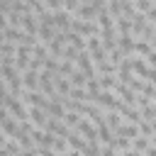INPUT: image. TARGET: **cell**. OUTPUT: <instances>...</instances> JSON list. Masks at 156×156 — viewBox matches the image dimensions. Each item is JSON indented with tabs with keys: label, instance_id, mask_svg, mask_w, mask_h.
<instances>
[{
	"label": "cell",
	"instance_id": "obj_1",
	"mask_svg": "<svg viewBox=\"0 0 156 156\" xmlns=\"http://www.w3.org/2000/svg\"><path fill=\"white\" fill-rule=\"evenodd\" d=\"M71 32H76V34H80V37H95V34H100V27H98V22H85V20H80V17H76L73 15V22H71Z\"/></svg>",
	"mask_w": 156,
	"mask_h": 156
},
{
	"label": "cell",
	"instance_id": "obj_2",
	"mask_svg": "<svg viewBox=\"0 0 156 156\" xmlns=\"http://www.w3.org/2000/svg\"><path fill=\"white\" fill-rule=\"evenodd\" d=\"M76 66H78V68H80V71H83L88 78H98V68H95V63H93V58H90V51H88V49L78 54Z\"/></svg>",
	"mask_w": 156,
	"mask_h": 156
},
{
	"label": "cell",
	"instance_id": "obj_3",
	"mask_svg": "<svg viewBox=\"0 0 156 156\" xmlns=\"http://www.w3.org/2000/svg\"><path fill=\"white\" fill-rule=\"evenodd\" d=\"M49 46V56H56V58H63V49L68 46V39L63 32H56V37L46 44Z\"/></svg>",
	"mask_w": 156,
	"mask_h": 156
},
{
	"label": "cell",
	"instance_id": "obj_4",
	"mask_svg": "<svg viewBox=\"0 0 156 156\" xmlns=\"http://www.w3.org/2000/svg\"><path fill=\"white\" fill-rule=\"evenodd\" d=\"M71 22H73V15H71V12H66V10L54 12V27H56V32L68 34V32H71Z\"/></svg>",
	"mask_w": 156,
	"mask_h": 156
},
{
	"label": "cell",
	"instance_id": "obj_5",
	"mask_svg": "<svg viewBox=\"0 0 156 156\" xmlns=\"http://www.w3.org/2000/svg\"><path fill=\"white\" fill-rule=\"evenodd\" d=\"M29 61H32V49L29 46H17V54H15V68L20 73H24L29 68Z\"/></svg>",
	"mask_w": 156,
	"mask_h": 156
},
{
	"label": "cell",
	"instance_id": "obj_6",
	"mask_svg": "<svg viewBox=\"0 0 156 156\" xmlns=\"http://www.w3.org/2000/svg\"><path fill=\"white\" fill-rule=\"evenodd\" d=\"M117 102H119V98H117L115 90H102L98 95V100H95V105L98 107H105V110H117Z\"/></svg>",
	"mask_w": 156,
	"mask_h": 156
},
{
	"label": "cell",
	"instance_id": "obj_7",
	"mask_svg": "<svg viewBox=\"0 0 156 156\" xmlns=\"http://www.w3.org/2000/svg\"><path fill=\"white\" fill-rule=\"evenodd\" d=\"M29 122H32L37 129H46V124H49V112L41 110V107H29Z\"/></svg>",
	"mask_w": 156,
	"mask_h": 156
},
{
	"label": "cell",
	"instance_id": "obj_8",
	"mask_svg": "<svg viewBox=\"0 0 156 156\" xmlns=\"http://www.w3.org/2000/svg\"><path fill=\"white\" fill-rule=\"evenodd\" d=\"M22 32L32 34V37H39V20L34 12H24L22 15Z\"/></svg>",
	"mask_w": 156,
	"mask_h": 156
},
{
	"label": "cell",
	"instance_id": "obj_9",
	"mask_svg": "<svg viewBox=\"0 0 156 156\" xmlns=\"http://www.w3.org/2000/svg\"><path fill=\"white\" fill-rule=\"evenodd\" d=\"M22 88H24V90H29V93L39 90V73L27 68V71L22 73Z\"/></svg>",
	"mask_w": 156,
	"mask_h": 156
},
{
	"label": "cell",
	"instance_id": "obj_10",
	"mask_svg": "<svg viewBox=\"0 0 156 156\" xmlns=\"http://www.w3.org/2000/svg\"><path fill=\"white\" fill-rule=\"evenodd\" d=\"M54 85H56V93H58L61 98H68V95H71V80H68L66 76H61L58 71L54 73Z\"/></svg>",
	"mask_w": 156,
	"mask_h": 156
},
{
	"label": "cell",
	"instance_id": "obj_11",
	"mask_svg": "<svg viewBox=\"0 0 156 156\" xmlns=\"http://www.w3.org/2000/svg\"><path fill=\"white\" fill-rule=\"evenodd\" d=\"M112 134H115V136H127V139L134 141V139L139 136V127H136V124H129V122H122Z\"/></svg>",
	"mask_w": 156,
	"mask_h": 156
},
{
	"label": "cell",
	"instance_id": "obj_12",
	"mask_svg": "<svg viewBox=\"0 0 156 156\" xmlns=\"http://www.w3.org/2000/svg\"><path fill=\"white\" fill-rule=\"evenodd\" d=\"M117 46H119V51L124 56H134V37L132 34H122L117 39Z\"/></svg>",
	"mask_w": 156,
	"mask_h": 156
},
{
	"label": "cell",
	"instance_id": "obj_13",
	"mask_svg": "<svg viewBox=\"0 0 156 156\" xmlns=\"http://www.w3.org/2000/svg\"><path fill=\"white\" fill-rule=\"evenodd\" d=\"M132 61H134V76L136 78H141V80H146V76H149V66H146V58H141V56H132Z\"/></svg>",
	"mask_w": 156,
	"mask_h": 156
},
{
	"label": "cell",
	"instance_id": "obj_14",
	"mask_svg": "<svg viewBox=\"0 0 156 156\" xmlns=\"http://www.w3.org/2000/svg\"><path fill=\"white\" fill-rule=\"evenodd\" d=\"M76 17L85 20V22H98V10H95L93 5H80V7L76 10Z\"/></svg>",
	"mask_w": 156,
	"mask_h": 156
},
{
	"label": "cell",
	"instance_id": "obj_15",
	"mask_svg": "<svg viewBox=\"0 0 156 156\" xmlns=\"http://www.w3.org/2000/svg\"><path fill=\"white\" fill-rule=\"evenodd\" d=\"M46 112H49V117H56V119H63L66 117V107L61 105V100H49Z\"/></svg>",
	"mask_w": 156,
	"mask_h": 156
},
{
	"label": "cell",
	"instance_id": "obj_16",
	"mask_svg": "<svg viewBox=\"0 0 156 156\" xmlns=\"http://www.w3.org/2000/svg\"><path fill=\"white\" fill-rule=\"evenodd\" d=\"M98 27L100 29H115V17L107 12V7L98 12Z\"/></svg>",
	"mask_w": 156,
	"mask_h": 156
},
{
	"label": "cell",
	"instance_id": "obj_17",
	"mask_svg": "<svg viewBox=\"0 0 156 156\" xmlns=\"http://www.w3.org/2000/svg\"><path fill=\"white\" fill-rule=\"evenodd\" d=\"M66 139H68V146H71V149H76V151H85V146H88V141H85V139L76 132V129H73Z\"/></svg>",
	"mask_w": 156,
	"mask_h": 156
},
{
	"label": "cell",
	"instance_id": "obj_18",
	"mask_svg": "<svg viewBox=\"0 0 156 156\" xmlns=\"http://www.w3.org/2000/svg\"><path fill=\"white\" fill-rule=\"evenodd\" d=\"M66 39H68V44H71V46H76L78 51H85V49H88V39H85V37H80V34H76V32H68V34H66Z\"/></svg>",
	"mask_w": 156,
	"mask_h": 156
},
{
	"label": "cell",
	"instance_id": "obj_19",
	"mask_svg": "<svg viewBox=\"0 0 156 156\" xmlns=\"http://www.w3.org/2000/svg\"><path fill=\"white\" fill-rule=\"evenodd\" d=\"M105 122H107V127L115 132V129H117V127L124 122V117H122L117 110H107V112H105Z\"/></svg>",
	"mask_w": 156,
	"mask_h": 156
},
{
	"label": "cell",
	"instance_id": "obj_20",
	"mask_svg": "<svg viewBox=\"0 0 156 156\" xmlns=\"http://www.w3.org/2000/svg\"><path fill=\"white\" fill-rule=\"evenodd\" d=\"M115 29H119V37H122V34H132V20H129L127 15H119V17L115 20Z\"/></svg>",
	"mask_w": 156,
	"mask_h": 156
},
{
	"label": "cell",
	"instance_id": "obj_21",
	"mask_svg": "<svg viewBox=\"0 0 156 156\" xmlns=\"http://www.w3.org/2000/svg\"><path fill=\"white\" fill-rule=\"evenodd\" d=\"M68 80H71V88H85V83H88V76H85L80 68H76V71L68 76Z\"/></svg>",
	"mask_w": 156,
	"mask_h": 156
},
{
	"label": "cell",
	"instance_id": "obj_22",
	"mask_svg": "<svg viewBox=\"0 0 156 156\" xmlns=\"http://www.w3.org/2000/svg\"><path fill=\"white\" fill-rule=\"evenodd\" d=\"M0 129L5 132V136H15V134H17V129H20V122H17V119L10 115V117H7V119L0 124Z\"/></svg>",
	"mask_w": 156,
	"mask_h": 156
},
{
	"label": "cell",
	"instance_id": "obj_23",
	"mask_svg": "<svg viewBox=\"0 0 156 156\" xmlns=\"http://www.w3.org/2000/svg\"><path fill=\"white\" fill-rule=\"evenodd\" d=\"M151 51H154V49H151V44H149V41H141V39H136V41H134V54H136V56L146 58Z\"/></svg>",
	"mask_w": 156,
	"mask_h": 156
},
{
	"label": "cell",
	"instance_id": "obj_24",
	"mask_svg": "<svg viewBox=\"0 0 156 156\" xmlns=\"http://www.w3.org/2000/svg\"><path fill=\"white\" fill-rule=\"evenodd\" d=\"M100 80V90H115L117 85V76H98Z\"/></svg>",
	"mask_w": 156,
	"mask_h": 156
},
{
	"label": "cell",
	"instance_id": "obj_25",
	"mask_svg": "<svg viewBox=\"0 0 156 156\" xmlns=\"http://www.w3.org/2000/svg\"><path fill=\"white\" fill-rule=\"evenodd\" d=\"M110 146H115L117 151H124V149H132V139H127V136H112Z\"/></svg>",
	"mask_w": 156,
	"mask_h": 156
},
{
	"label": "cell",
	"instance_id": "obj_26",
	"mask_svg": "<svg viewBox=\"0 0 156 156\" xmlns=\"http://www.w3.org/2000/svg\"><path fill=\"white\" fill-rule=\"evenodd\" d=\"M149 146H151V139H149V136H141V134L132 141V149H136V151H141V154H144Z\"/></svg>",
	"mask_w": 156,
	"mask_h": 156
},
{
	"label": "cell",
	"instance_id": "obj_27",
	"mask_svg": "<svg viewBox=\"0 0 156 156\" xmlns=\"http://www.w3.org/2000/svg\"><path fill=\"white\" fill-rule=\"evenodd\" d=\"M80 119H83V115H80V112H66V117H63L66 127H71V129H76Z\"/></svg>",
	"mask_w": 156,
	"mask_h": 156
},
{
	"label": "cell",
	"instance_id": "obj_28",
	"mask_svg": "<svg viewBox=\"0 0 156 156\" xmlns=\"http://www.w3.org/2000/svg\"><path fill=\"white\" fill-rule=\"evenodd\" d=\"M76 68H78V66H73V61H66V58H63V61H58V73H61V76H66V78H68Z\"/></svg>",
	"mask_w": 156,
	"mask_h": 156
},
{
	"label": "cell",
	"instance_id": "obj_29",
	"mask_svg": "<svg viewBox=\"0 0 156 156\" xmlns=\"http://www.w3.org/2000/svg\"><path fill=\"white\" fill-rule=\"evenodd\" d=\"M107 12L117 20V17L122 15V0H107Z\"/></svg>",
	"mask_w": 156,
	"mask_h": 156
},
{
	"label": "cell",
	"instance_id": "obj_30",
	"mask_svg": "<svg viewBox=\"0 0 156 156\" xmlns=\"http://www.w3.org/2000/svg\"><path fill=\"white\" fill-rule=\"evenodd\" d=\"M139 134L151 139V136H154V124H151V122H146V119H141V122H139Z\"/></svg>",
	"mask_w": 156,
	"mask_h": 156
},
{
	"label": "cell",
	"instance_id": "obj_31",
	"mask_svg": "<svg viewBox=\"0 0 156 156\" xmlns=\"http://www.w3.org/2000/svg\"><path fill=\"white\" fill-rule=\"evenodd\" d=\"M134 7H136V12H149V10H154V0H134Z\"/></svg>",
	"mask_w": 156,
	"mask_h": 156
},
{
	"label": "cell",
	"instance_id": "obj_32",
	"mask_svg": "<svg viewBox=\"0 0 156 156\" xmlns=\"http://www.w3.org/2000/svg\"><path fill=\"white\" fill-rule=\"evenodd\" d=\"M141 117H144L146 122H156V102H151L149 107H144V110H141Z\"/></svg>",
	"mask_w": 156,
	"mask_h": 156
},
{
	"label": "cell",
	"instance_id": "obj_33",
	"mask_svg": "<svg viewBox=\"0 0 156 156\" xmlns=\"http://www.w3.org/2000/svg\"><path fill=\"white\" fill-rule=\"evenodd\" d=\"M78 54H80V51H78L76 46H71V44L63 49V58H66V61H73V63H76V61H78Z\"/></svg>",
	"mask_w": 156,
	"mask_h": 156
},
{
	"label": "cell",
	"instance_id": "obj_34",
	"mask_svg": "<svg viewBox=\"0 0 156 156\" xmlns=\"http://www.w3.org/2000/svg\"><path fill=\"white\" fill-rule=\"evenodd\" d=\"M44 71L56 73V71H58V58H56V56H49V58L44 61Z\"/></svg>",
	"mask_w": 156,
	"mask_h": 156
},
{
	"label": "cell",
	"instance_id": "obj_35",
	"mask_svg": "<svg viewBox=\"0 0 156 156\" xmlns=\"http://www.w3.org/2000/svg\"><path fill=\"white\" fill-rule=\"evenodd\" d=\"M151 102H154L151 98H146V95H141V93H136V107H139V110H144V107H149Z\"/></svg>",
	"mask_w": 156,
	"mask_h": 156
},
{
	"label": "cell",
	"instance_id": "obj_36",
	"mask_svg": "<svg viewBox=\"0 0 156 156\" xmlns=\"http://www.w3.org/2000/svg\"><path fill=\"white\" fill-rule=\"evenodd\" d=\"M100 156H119V151H117L115 146H102V151H100Z\"/></svg>",
	"mask_w": 156,
	"mask_h": 156
},
{
	"label": "cell",
	"instance_id": "obj_37",
	"mask_svg": "<svg viewBox=\"0 0 156 156\" xmlns=\"http://www.w3.org/2000/svg\"><path fill=\"white\" fill-rule=\"evenodd\" d=\"M37 151H39V156H58L54 149H44V146H37Z\"/></svg>",
	"mask_w": 156,
	"mask_h": 156
},
{
	"label": "cell",
	"instance_id": "obj_38",
	"mask_svg": "<svg viewBox=\"0 0 156 156\" xmlns=\"http://www.w3.org/2000/svg\"><path fill=\"white\" fill-rule=\"evenodd\" d=\"M146 66H149V68H156V51H151V54L146 56Z\"/></svg>",
	"mask_w": 156,
	"mask_h": 156
},
{
	"label": "cell",
	"instance_id": "obj_39",
	"mask_svg": "<svg viewBox=\"0 0 156 156\" xmlns=\"http://www.w3.org/2000/svg\"><path fill=\"white\" fill-rule=\"evenodd\" d=\"M7 27H10V22H7V15H5V12H0V32H5Z\"/></svg>",
	"mask_w": 156,
	"mask_h": 156
},
{
	"label": "cell",
	"instance_id": "obj_40",
	"mask_svg": "<svg viewBox=\"0 0 156 156\" xmlns=\"http://www.w3.org/2000/svg\"><path fill=\"white\" fill-rule=\"evenodd\" d=\"M119 156H144V154L136 149H124V151H119Z\"/></svg>",
	"mask_w": 156,
	"mask_h": 156
},
{
	"label": "cell",
	"instance_id": "obj_41",
	"mask_svg": "<svg viewBox=\"0 0 156 156\" xmlns=\"http://www.w3.org/2000/svg\"><path fill=\"white\" fill-rule=\"evenodd\" d=\"M20 156H39V151H37V149H22Z\"/></svg>",
	"mask_w": 156,
	"mask_h": 156
},
{
	"label": "cell",
	"instance_id": "obj_42",
	"mask_svg": "<svg viewBox=\"0 0 156 156\" xmlns=\"http://www.w3.org/2000/svg\"><path fill=\"white\" fill-rule=\"evenodd\" d=\"M7 117H10V112H7V107H0V124H2V122H5Z\"/></svg>",
	"mask_w": 156,
	"mask_h": 156
},
{
	"label": "cell",
	"instance_id": "obj_43",
	"mask_svg": "<svg viewBox=\"0 0 156 156\" xmlns=\"http://www.w3.org/2000/svg\"><path fill=\"white\" fill-rule=\"evenodd\" d=\"M144 156H156V146H154V144H151V146H149V149H146V151H144Z\"/></svg>",
	"mask_w": 156,
	"mask_h": 156
},
{
	"label": "cell",
	"instance_id": "obj_44",
	"mask_svg": "<svg viewBox=\"0 0 156 156\" xmlns=\"http://www.w3.org/2000/svg\"><path fill=\"white\" fill-rule=\"evenodd\" d=\"M5 141H7V136H5V132L0 129V146H5Z\"/></svg>",
	"mask_w": 156,
	"mask_h": 156
},
{
	"label": "cell",
	"instance_id": "obj_45",
	"mask_svg": "<svg viewBox=\"0 0 156 156\" xmlns=\"http://www.w3.org/2000/svg\"><path fill=\"white\" fill-rule=\"evenodd\" d=\"M68 156H83V151H76V149H71V151H68Z\"/></svg>",
	"mask_w": 156,
	"mask_h": 156
},
{
	"label": "cell",
	"instance_id": "obj_46",
	"mask_svg": "<svg viewBox=\"0 0 156 156\" xmlns=\"http://www.w3.org/2000/svg\"><path fill=\"white\" fill-rule=\"evenodd\" d=\"M5 44V32H0V46Z\"/></svg>",
	"mask_w": 156,
	"mask_h": 156
},
{
	"label": "cell",
	"instance_id": "obj_47",
	"mask_svg": "<svg viewBox=\"0 0 156 156\" xmlns=\"http://www.w3.org/2000/svg\"><path fill=\"white\" fill-rule=\"evenodd\" d=\"M2 58H5V56H2V54H0V66H2Z\"/></svg>",
	"mask_w": 156,
	"mask_h": 156
},
{
	"label": "cell",
	"instance_id": "obj_48",
	"mask_svg": "<svg viewBox=\"0 0 156 156\" xmlns=\"http://www.w3.org/2000/svg\"><path fill=\"white\" fill-rule=\"evenodd\" d=\"M0 78H2V66H0Z\"/></svg>",
	"mask_w": 156,
	"mask_h": 156
},
{
	"label": "cell",
	"instance_id": "obj_49",
	"mask_svg": "<svg viewBox=\"0 0 156 156\" xmlns=\"http://www.w3.org/2000/svg\"><path fill=\"white\" fill-rule=\"evenodd\" d=\"M58 156H68V154H58Z\"/></svg>",
	"mask_w": 156,
	"mask_h": 156
},
{
	"label": "cell",
	"instance_id": "obj_50",
	"mask_svg": "<svg viewBox=\"0 0 156 156\" xmlns=\"http://www.w3.org/2000/svg\"><path fill=\"white\" fill-rule=\"evenodd\" d=\"M154 32H156V24H154Z\"/></svg>",
	"mask_w": 156,
	"mask_h": 156
},
{
	"label": "cell",
	"instance_id": "obj_51",
	"mask_svg": "<svg viewBox=\"0 0 156 156\" xmlns=\"http://www.w3.org/2000/svg\"><path fill=\"white\" fill-rule=\"evenodd\" d=\"M154 7H156V0H154Z\"/></svg>",
	"mask_w": 156,
	"mask_h": 156
}]
</instances>
